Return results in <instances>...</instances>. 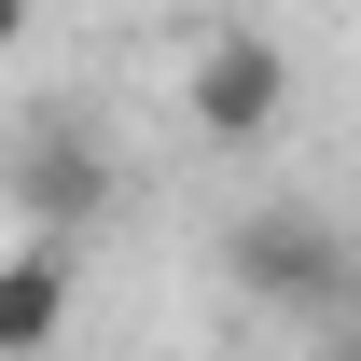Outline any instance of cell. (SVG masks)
I'll list each match as a JSON object with an SVG mask.
<instances>
[{"label":"cell","mask_w":361,"mask_h":361,"mask_svg":"<svg viewBox=\"0 0 361 361\" xmlns=\"http://www.w3.org/2000/svg\"><path fill=\"white\" fill-rule=\"evenodd\" d=\"M111 195H126V167H111V139H97L70 97H42V111L0 126V209L42 236V250H70L84 223H111Z\"/></svg>","instance_id":"1"},{"label":"cell","mask_w":361,"mask_h":361,"mask_svg":"<svg viewBox=\"0 0 361 361\" xmlns=\"http://www.w3.org/2000/svg\"><path fill=\"white\" fill-rule=\"evenodd\" d=\"M223 278L250 292V306L334 319V292H348V236L319 223V209H236V223H223Z\"/></svg>","instance_id":"2"},{"label":"cell","mask_w":361,"mask_h":361,"mask_svg":"<svg viewBox=\"0 0 361 361\" xmlns=\"http://www.w3.org/2000/svg\"><path fill=\"white\" fill-rule=\"evenodd\" d=\"M180 111H195V139H223V153L278 139V111H292V56H278V28H209L195 70H180Z\"/></svg>","instance_id":"3"},{"label":"cell","mask_w":361,"mask_h":361,"mask_svg":"<svg viewBox=\"0 0 361 361\" xmlns=\"http://www.w3.org/2000/svg\"><path fill=\"white\" fill-rule=\"evenodd\" d=\"M70 306H84V264L42 250V236H14V250H0V361H42L56 334H70Z\"/></svg>","instance_id":"4"},{"label":"cell","mask_w":361,"mask_h":361,"mask_svg":"<svg viewBox=\"0 0 361 361\" xmlns=\"http://www.w3.org/2000/svg\"><path fill=\"white\" fill-rule=\"evenodd\" d=\"M0 56H28V0H0Z\"/></svg>","instance_id":"5"},{"label":"cell","mask_w":361,"mask_h":361,"mask_svg":"<svg viewBox=\"0 0 361 361\" xmlns=\"http://www.w3.org/2000/svg\"><path fill=\"white\" fill-rule=\"evenodd\" d=\"M334 361H361V319H334Z\"/></svg>","instance_id":"6"}]
</instances>
